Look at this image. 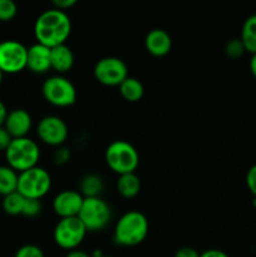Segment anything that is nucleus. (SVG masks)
Masks as SVG:
<instances>
[{
    "label": "nucleus",
    "instance_id": "1",
    "mask_svg": "<svg viewBox=\"0 0 256 257\" xmlns=\"http://www.w3.org/2000/svg\"><path fill=\"white\" fill-rule=\"evenodd\" d=\"M72 32V22L65 12L59 9H48L37 18L34 35L38 43L48 48L65 44Z\"/></svg>",
    "mask_w": 256,
    "mask_h": 257
},
{
    "label": "nucleus",
    "instance_id": "2",
    "mask_svg": "<svg viewBox=\"0 0 256 257\" xmlns=\"http://www.w3.org/2000/svg\"><path fill=\"white\" fill-rule=\"evenodd\" d=\"M148 220L140 211H128L114 227V242L120 246H137L148 235Z\"/></svg>",
    "mask_w": 256,
    "mask_h": 257
},
{
    "label": "nucleus",
    "instance_id": "3",
    "mask_svg": "<svg viewBox=\"0 0 256 257\" xmlns=\"http://www.w3.org/2000/svg\"><path fill=\"white\" fill-rule=\"evenodd\" d=\"M9 167L17 172H24L38 165L40 158L39 146L32 138H14L5 151Z\"/></svg>",
    "mask_w": 256,
    "mask_h": 257
},
{
    "label": "nucleus",
    "instance_id": "4",
    "mask_svg": "<svg viewBox=\"0 0 256 257\" xmlns=\"http://www.w3.org/2000/svg\"><path fill=\"white\" fill-rule=\"evenodd\" d=\"M105 162L113 172L119 176L133 173L140 165V155L130 142L118 140L110 143L105 150Z\"/></svg>",
    "mask_w": 256,
    "mask_h": 257
},
{
    "label": "nucleus",
    "instance_id": "5",
    "mask_svg": "<svg viewBox=\"0 0 256 257\" xmlns=\"http://www.w3.org/2000/svg\"><path fill=\"white\" fill-rule=\"evenodd\" d=\"M52 187V177L47 170L35 166L30 170L19 173L18 192L25 198L40 200L49 192Z\"/></svg>",
    "mask_w": 256,
    "mask_h": 257
},
{
    "label": "nucleus",
    "instance_id": "6",
    "mask_svg": "<svg viewBox=\"0 0 256 257\" xmlns=\"http://www.w3.org/2000/svg\"><path fill=\"white\" fill-rule=\"evenodd\" d=\"M43 97L55 107H69L77 100V89L68 78L63 75H52L42 85Z\"/></svg>",
    "mask_w": 256,
    "mask_h": 257
},
{
    "label": "nucleus",
    "instance_id": "7",
    "mask_svg": "<svg viewBox=\"0 0 256 257\" xmlns=\"http://www.w3.org/2000/svg\"><path fill=\"white\" fill-rule=\"evenodd\" d=\"M87 231H100L108 225L112 218L109 205L100 197L84 198L78 215Z\"/></svg>",
    "mask_w": 256,
    "mask_h": 257
},
{
    "label": "nucleus",
    "instance_id": "8",
    "mask_svg": "<svg viewBox=\"0 0 256 257\" xmlns=\"http://www.w3.org/2000/svg\"><path fill=\"white\" fill-rule=\"evenodd\" d=\"M87 228L79 220V217L60 218L53 232L55 243L64 250H75L84 240Z\"/></svg>",
    "mask_w": 256,
    "mask_h": 257
},
{
    "label": "nucleus",
    "instance_id": "9",
    "mask_svg": "<svg viewBox=\"0 0 256 257\" xmlns=\"http://www.w3.org/2000/svg\"><path fill=\"white\" fill-rule=\"evenodd\" d=\"M28 48L18 40L8 39L0 43V70L15 74L27 68Z\"/></svg>",
    "mask_w": 256,
    "mask_h": 257
},
{
    "label": "nucleus",
    "instance_id": "10",
    "mask_svg": "<svg viewBox=\"0 0 256 257\" xmlns=\"http://www.w3.org/2000/svg\"><path fill=\"white\" fill-rule=\"evenodd\" d=\"M95 79L104 85L115 87L119 85L128 75V67L122 59L117 57H105L98 60L94 65Z\"/></svg>",
    "mask_w": 256,
    "mask_h": 257
},
{
    "label": "nucleus",
    "instance_id": "11",
    "mask_svg": "<svg viewBox=\"0 0 256 257\" xmlns=\"http://www.w3.org/2000/svg\"><path fill=\"white\" fill-rule=\"evenodd\" d=\"M38 136L49 146H60L68 138V125L57 115H47L38 123Z\"/></svg>",
    "mask_w": 256,
    "mask_h": 257
},
{
    "label": "nucleus",
    "instance_id": "12",
    "mask_svg": "<svg viewBox=\"0 0 256 257\" xmlns=\"http://www.w3.org/2000/svg\"><path fill=\"white\" fill-rule=\"evenodd\" d=\"M83 201L84 197L78 191H62L53 200V210L60 218L78 217Z\"/></svg>",
    "mask_w": 256,
    "mask_h": 257
},
{
    "label": "nucleus",
    "instance_id": "13",
    "mask_svg": "<svg viewBox=\"0 0 256 257\" xmlns=\"http://www.w3.org/2000/svg\"><path fill=\"white\" fill-rule=\"evenodd\" d=\"M32 115L29 114L28 110L22 109V108L8 112L7 119L4 122V128L12 136L13 140L27 137V135L32 130Z\"/></svg>",
    "mask_w": 256,
    "mask_h": 257
},
{
    "label": "nucleus",
    "instance_id": "14",
    "mask_svg": "<svg viewBox=\"0 0 256 257\" xmlns=\"http://www.w3.org/2000/svg\"><path fill=\"white\" fill-rule=\"evenodd\" d=\"M27 68L33 73L43 74L50 69V48L35 43L28 48Z\"/></svg>",
    "mask_w": 256,
    "mask_h": 257
},
{
    "label": "nucleus",
    "instance_id": "15",
    "mask_svg": "<svg viewBox=\"0 0 256 257\" xmlns=\"http://www.w3.org/2000/svg\"><path fill=\"white\" fill-rule=\"evenodd\" d=\"M145 47L153 57H165L172 48V39L166 30L152 29L146 35Z\"/></svg>",
    "mask_w": 256,
    "mask_h": 257
},
{
    "label": "nucleus",
    "instance_id": "16",
    "mask_svg": "<svg viewBox=\"0 0 256 257\" xmlns=\"http://www.w3.org/2000/svg\"><path fill=\"white\" fill-rule=\"evenodd\" d=\"M74 64V54L67 44L50 48V69L58 73H67Z\"/></svg>",
    "mask_w": 256,
    "mask_h": 257
},
{
    "label": "nucleus",
    "instance_id": "17",
    "mask_svg": "<svg viewBox=\"0 0 256 257\" xmlns=\"http://www.w3.org/2000/svg\"><path fill=\"white\" fill-rule=\"evenodd\" d=\"M119 93L128 102H138L145 94V87L137 78L127 77L119 85Z\"/></svg>",
    "mask_w": 256,
    "mask_h": 257
},
{
    "label": "nucleus",
    "instance_id": "18",
    "mask_svg": "<svg viewBox=\"0 0 256 257\" xmlns=\"http://www.w3.org/2000/svg\"><path fill=\"white\" fill-rule=\"evenodd\" d=\"M117 190L124 198H133L140 193L141 181L138 176L133 173L120 175L117 181Z\"/></svg>",
    "mask_w": 256,
    "mask_h": 257
},
{
    "label": "nucleus",
    "instance_id": "19",
    "mask_svg": "<svg viewBox=\"0 0 256 257\" xmlns=\"http://www.w3.org/2000/svg\"><path fill=\"white\" fill-rule=\"evenodd\" d=\"M240 39L243 43L246 52L252 55L256 54V14L250 15L243 22Z\"/></svg>",
    "mask_w": 256,
    "mask_h": 257
},
{
    "label": "nucleus",
    "instance_id": "20",
    "mask_svg": "<svg viewBox=\"0 0 256 257\" xmlns=\"http://www.w3.org/2000/svg\"><path fill=\"white\" fill-rule=\"evenodd\" d=\"M19 173L9 166H0V195L7 196L18 190Z\"/></svg>",
    "mask_w": 256,
    "mask_h": 257
},
{
    "label": "nucleus",
    "instance_id": "21",
    "mask_svg": "<svg viewBox=\"0 0 256 257\" xmlns=\"http://www.w3.org/2000/svg\"><path fill=\"white\" fill-rule=\"evenodd\" d=\"M103 187V181L99 176L97 175H85L80 181V193L84 198L89 197H100Z\"/></svg>",
    "mask_w": 256,
    "mask_h": 257
},
{
    "label": "nucleus",
    "instance_id": "22",
    "mask_svg": "<svg viewBox=\"0 0 256 257\" xmlns=\"http://www.w3.org/2000/svg\"><path fill=\"white\" fill-rule=\"evenodd\" d=\"M25 200L27 198L24 196L20 195L18 191L10 193V195L4 196L3 198V210L5 213L10 216H18L23 213V208H24Z\"/></svg>",
    "mask_w": 256,
    "mask_h": 257
},
{
    "label": "nucleus",
    "instance_id": "23",
    "mask_svg": "<svg viewBox=\"0 0 256 257\" xmlns=\"http://www.w3.org/2000/svg\"><path fill=\"white\" fill-rule=\"evenodd\" d=\"M225 53L228 58L237 59V58L242 57L245 54L246 49L240 38H235V39H231L230 42H227V44L225 47Z\"/></svg>",
    "mask_w": 256,
    "mask_h": 257
},
{
    "label": "nucleus",
    "instance_id": "24",
    "mask_svg": "<svg viewBox=\"0 0 256 257\" xmlns=\"http://www.w3.org/2000/svg\"><path fill=\"white\" fill-rule=\"evenodd\" d=\"M18 13V7L13 0H0V22H10Z\"/></svg>",
    "mask_w": 256,
    "mask_h": 257
},
{
    "label": "nucleus",
    "instance_id": "25",
    "mask_svg": "<svg viewBox=\"0 0 256 257\" xmlns=\"http://www.w3.org/2000/svg\"><path fill=\"white\" fill-rule=\"evenodd\" d=\"M42 211V203L40 200H33V198H27L25 200L24 208H23V216L25 217H35Z\"/></svg>",
    "mask_w": 256,
    "mask_h": 257
},
{
    "label": "nucleus",
    "instance_id": "26",
    "mask_svg": "<svg viewBox=\"0 0 256 257\" xmlns=\"http://www.w3.org/2000/svg\"><path fill=\"white\" fill-rule=\"evenodd\" d=\"M14 257H44V253L37 245H24L18 248Z\"/></svg>",
    "mask_w": 256,
    "mask_h": 257
},
{
    "label": "nucleus",
    "instance_id": "27",
    "mask_svg": "<svg viewBox=\"0 0 256 257\" xmlns=\"http://www.w3.org/2000/svg\"><path fill=\"white\" fill-rule=\"evenodd\" d=\"M246 185H247L248 191L252 193L253 197H256V165L251 166L250 170L246 175Z\"/></svg>",
    "mask_w": 256,
    "mask_h": 257
},
{
    "label": "nucleus",
    "instance_id": "28",
    "mask_svg": "<svg viewBox=\"0 0 256 257\" xmlns=\"http://www.w3.org/2000/svg\"><path fill=\"white\" fill-rule=\"evenodd\" d=\"M13 138L12 136L8 133V131L5 130L4 125L0 127V151H7V148L9 147V145L12 143Z\"/></svg>",
    "mask_w": 256,
    "mask_h": 257
},
{
    "label": "nucleus",
    "instance_id": "29",
    "mask_svg": "<svg viewBox=\"0 0 256 257\" xmlns=\"http://www.w3.org/2000/svg\"><path fill=\"white\" fill-rule=\"evenodd\" d=\"M175 257H200V253L192 247H181L176 251Z\"/></svg>",
    "mask_w": 256,
    "mask_h": 257
},
{
    "label": "nucleus",
    "instance_id": "30",
    "mask_svg": "<svg viewBox=\"0 0 256 257\" xmlns=\"http://www.w3.org/2000/svg\"><path fill=\"white\" fill-rule=\"evenodd\" d=\"M75 4H77V0H54L53 2L55 9H59L62 12H65V9H69Z\"/></svg>",
    "mask_w": 256,
    "mask_h": 257
},
{
    "label": "nucleus",
    "instance_id": "31",
    "mask_svg": "<svg viewBox=\"0 0 256 257\" xmlns=\"http://www.w3.org/2000/svg\"><path fill=\"white\" fill-rule=\"evenodd\" d=\"M200 257H228L227 253L222 250H217V248H211V250L203 251L200 253Z\"/></svg>",
    "mask_w": 256,
    "mask_h": 257
},
{
    "label": "nucleus",
    "instance_id": "32",
    "mask_svg": "<svg viewBox=\"0 0 256 257\" xmlns=\"http://www.w3.org/2000/svg\"><path fill=\"white\" fill-rule=\"evenodd\" d=\"M68 160H69V150H67V148L59 150L55 153V162L57 163H64Z\"/></svg>",
    "mask_w": 256,
    "mask_h": 257
},
{
    "label": "nucleus",
    "instance_id": "33",
    "mask_svg": "<svg viewBox=\"0 0 256 257\" xmlns=\"http://www.w3.org/2000/svg\"><path fill=\"white\" fill-rule=\"evenodd\" d=\"M7 115H8L7 107H5V104L3 103V100H0V127L4 125L5 119H7Z\"/></svg>",
    "mask_w": 256,
    "mask_h": 257
},
{
    "label": "nucleus",
    "instance_id": "34",
    "mask_svg": "<svg viewBox=\"0 0 256 257\" xmlns=\"http://www.w3.org/2000/svg\"><path fill=\"white\" fill-rule=\"evenodd\" d=\"M65 257H90V256L88 255L87 252H84V251L77 250V248H75V250L69 251V252L67 253V256H65Z\"/></svg>",
    "mask_w": 256,
    "mask_h": 257
},
{
    "label": "nucleus",
    "instance_id": "35",
    "mask_svg": "<svg viewBox=\"0 0 256 257\" xmlns=\"http://www.w3.org/2000/svg\"><path fill=\"white\" fill-rule=\"evenodd\" d=\"M250 70L253 77L256 78V54H253L250 59Z\"/></svg>",
    "mask_w": 256,
    "mask_h": 257
},
{
    "label": "nucleus",
    "instance_id": "36",
    "mask_svg": "<svg viewBox=\"0 0 256 257\" xmlns=\"http://www.w3.org/2000/svg\"><path fill=\"white\" fill-rule=\"evenodd\" d=\"M93 257H108V256L102 255V253H100V252H95V253H94V256H93Z\"/></svg>",
    "mask_w": 256,
    "mask_h": 257
},
{
    "label": "nucleus",
    "instance_id": "37",
    "mask_svg": "<svg viewBox=\"0 0 256 257\" xmlns=\"http://www.w3.org/2000/svg\"><path fill=\"white\" fill-rule=\"evenodd\" d=\"M3 77H4V73L0 70V84H2V82H3Z\"/></svg>",
    "mask_w": 256,
    "mask_h": 257
}]
</instances>
